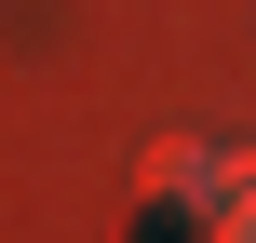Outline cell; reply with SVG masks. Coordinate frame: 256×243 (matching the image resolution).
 <instances>
[{
    "instance_id": "obj_1",
    "label": "cell",
    "mask_w": 256,
    "mask_h": 243,
    "mask_svg": "<svg viewBox=\"0 0 256 243\" xmlns=\"http://www.w3.org/2000/svg\"><path fill=\"white\" fill-rule=\"evenodd\" d=\"M216 243H256V189H243V203H216Z\"/></svg>"
}]
</instances>
